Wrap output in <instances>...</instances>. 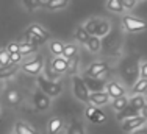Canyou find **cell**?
I'll list each match as a JSON object with an SVG mask.
<instances>
[{"mask_svg": "<svg viewBox=\"0 0 147 134\" xmlns=\"http://www.w3.org/2000/svg\"><path fill=\"white\" fill-rule=\"evenodd\" d=\"M36 81H38V86H39V90H41V92H44L45 95H49L50 98L58 97V95L63 92L61 83L50 81V80H47V78H45V76H42V75H38V76H36Z\"/></svg>", "mask_w": 147, "mask_h": 134, "instance_id": "1", "label": "cell"}, {"mask_svg": "<svg viewBox=\"0 0 147 134\" xmlns=\"http://www.w3.org/2000/svg\"><path fill=\"white\" fill-rule=\"evenodd\" d=\"M72 90H74V95L78 98L80 101L83 103H89V90L85 84V80L78 75H74L72 76Z\"/></svg>", "mask_w": 147, "mask_h": 134, "instance_id": "2", "label": "cell"}, {"mask_svg": "<svg viewBox=\"0 0 147 134\" xmlns=\"http://www.w3.org/2000/svg\"><path fill=\"white\" fill-rule=\"evenodd\" d=\"M122 27L130 33H139V31H144L147 28V22L144 19H139V17L124 16L122 17Z\"/></svg>", "mask_w": 147, "mask_h": 134, "instance_id": "3", "label": "cell"}, {"mask_svg": "<svg viewBox=\"0 0 147 134\" xmlns=\"http://www.w3.org/2000/svg\"><path fill=\"white\" fill-rule=\"evenodd\" d=\"M42 69H44V58L41 55H38L36 58H33L31 61L20 66V70H22V72L28 73V75H34V76L39 75V73L42 72Z\"/></svg>", "mask_w": 147, "mask_h": 134, "instance_id": "4", "label": "cell"}, {"mask_svg": "<svg viewBox=\"0 0 147 134\" xmlns=\"http://www.w3.org/2000/svg\"><path fill=\"white\" fill-rule=\"evenodd\" d=\"M110 70V66L103 61H97V62H92L88 69L85 70V76H89V78H102L108 73Z\"/></svg>", "mask_w": 147, "mask_h": 134, "instance_id": "5", "label": "cell"}, {"mask_svg": "<svg viewBox=\"0 0 147 134\" xmlns=\"http://www.w3.org/2000/svg\"><path fill=\"white\" fill-rule=\"evenodd\" d=\"M147 123V120L142 115H138V117H133V119H128V120H125V122H122V131L124 133H133V131H136V129H139V128H142Z\"/></svg>", "mask_w": 147, "mask_h": 134, "instance_id": "6", "label": "cell"}, {"mask_svg": "<svg viewBox=\"0 0 147 134\" xmlns=\"http://www.w3.org/2000/svg\"><path fill=\"white\" fill-rule=\"evenodd\" d=\"M33 105L38 111H47L52 105V100H50L49 95H45L44 92L38 90V92L33 94Z\"/></svg>", "mask_w": 147, "mask_h": 134, "instance_id": "7", "label": "cell"}, {"mask_svg": "<svg viewBox=\"0 0 147 134\" xmlns=\"http://www.w3.org/2000/svg\"><path fill=\"white\" fill-rule=\"evenodd\" d=\"M105 92L110 95L111 100H114V98L124 97L125 95V87H122L117 81H110V83H107V86H105Z\"/></svg>", "mask_w": 147, "mask_h": 134, "instance_id": "8", "label": "cell"}, {"mask_svg": "<svg viewBox=\"0 0 147 134\" xmlns=\"http://www.w3.org/2000/svg\"><path fill=\"white\" fill-rule=\"evenodd\" d=\"M110 95H108L105 90H102V92H92L89 94V103L92 105V106L96 108H100V106H105V105L110 103Z\"/></svg>", "mask_w": 147, "mask_h": 134, "instance_id": "9", "label": "cell"}, {"mask_svg": "<svg viewBox=\"0 0 147 134\" xmlns=\"http://www.w3.org/2000/svg\"><path fill=\"white\" fill-rule=\"evenodd\" d=\"M50 64H52V69L55 70V73H58L59 76L63 73H67V70H69V59L63 58V56H55Z\"/></svg>", "mask_w": 147, "mask_h": 134, "instance_id": "10", "label": "cell"}, {"mask_svg": "<svg viewBox=\"0 0 147 134\" xmlns=\"http://www.w3.org/2000/svg\"><path fill=\"white\" fill-rule=\"evenodd\" d=\"M86 117H88L92 123H102V122L107 120V115H105V112H102L99 108L92 106V105L86 108Z\"/></svg>", "mask_w": 147, "mask_h": 134, "instance_id": "11", "label": "cell"}, {"mask_svg": "<svg viewBox=\"0 0 147 134\" xmlns=\"http://www.w3.org/2000/svg\"><path fill=\"white\" fill-rule=\"evenodd\" d=\"M85 84L86 87H88V90L91 94L92 92H102L105 89V86H107V83H103V81H99V78H89V76H85Z\"/></svg>", "mask_w": 147, "mask_h": 134, "instance_id": "12", "label": "cell"}, {"mask_svg": "<svg viewBox=\"0 0 147 134\" xmlns=\"http://www.w3.org/2000/svg\"><path fill=\"white\" fill-rule=\"evenodd\" d=\"M5 100H6V103H8L9 106H17L22 98H20L19 90L14 89V87H9V89H6V92H5Z\"/></svg>", "mask_w": 147, "mask_h": 134, "instance_id": "13", "label": "cell"}, {"mask_svg": "<svg viewBox=\"0 0 147 134\" xmlns=\"http://www.w3.org/2000/svg\"><path fill=\"white\" fill-rule=\"evenodd\" d=\"M138 115H141V112L139 111H136L133 106H130L128 105L127 108L124 109V111H121V112H117V115H116V119L119 122H125V120H128V119H133V117H138Z\"/></svg>", "mask_w": 147, "mask_h": 134, "instance_id": "14", "label": "cell"}, {"mask_svg": "<svg viewBox=\"0 0 147 134\" xmlns=\"http://www.w3.org/2000/svg\"><path fill=\"white\" fill-rule=\"evenodd\" d=\"M71 0H45L42 8L45 9H50V11H57V9H61V8H66L69 5Z\"/></svg>", "mask_w": 147, "mask_h": 134, "instance_id": "15", "label": "cell"}, {"mask_svg": "<svg viewBox=\"0 0 147 134\" xmlns=\"http://www.w3.org/2000/svg\"><path fill=\"white\" fill-rule=\"evenodd\" d=\"M27 31H28V33H31V34H34L36 38L44 39V41H47L49 38H50V34H49L41 25H38V23H31V25L27 28Z\"/></svg>", "mask_w": 147, "mask_h": 134, "instance_id": "16", "label": "cell"}, {"mask_svg": "<svg viewBox=\"0 0 147 134\" xmlns=\"http://www.w3.org/2000/svg\"><path fill=\"white\" fill-rule=\"evenodd\" d=\"M130 105V98L128 97H119V98H114V100H111V108L114 109L116 112H121V111H124L125 108Z\"/></svg>", "mask_w": 147, "mask_h": 134, "instance_id": "17", "label": "cell"}, {"mask_svg": "<svg viewBox=\"0 0 147 134\" xmlns=\"http://www.w3.org/2000/svg\"><path fill=\"white\" fill-rule=\"evenodd\" d=\"M74 36H75V39L80 42V44H88V41H89V34H88V31L85 30V27L83 25H78L75 28V31H74Z\"/></svg>", "mask_w": 147, "mask_h": 134, "instance_id": "18", "label": "cell"}, {"mask_svg": "<svg viewBox=\"0 0 147 134\" xmlns=\"http://www.w3.org/2000/svg\"><path fill=\"white\" fill-rule=\"evenodd\" d=\"M14 134H36V131L31 128L28 123L19 120V122H16V125H14Z\"/></svg>", "mask_w": 147, "mask_h": 134, "instance_id": "19", "label": "cell"}, {"mask_svg": "<svg viewBox=\"0 0 147 134\" xmlns=\"http://www.w3.org/2000/svg\"><path fill=\"white\" fill-rule=\"evenodd\" d=\"M19 69H20V66H17V64H9L6 67H0V80H5V78L13 76L14 73H17Z\"/></svg>", "mask_w": 147, "mask_h": 134, "instance_id": "20", "label": "cell"}, {"mask_svg": "<svg viewBox=\"0 0 147 134\" xmlns=\"http://www.w3.org/2000/svg\"><path fill=\"white\" fill-rule=\"evenodd\" d=\"M130 106H133L136 111L141 112L146 108V98L144 95H131L130 97Z\"/></svg>", "mask_w": 147, "mask_h": 134, "instance_id": "21", "label": "cell"}, {"mask_svg": "<svg viewBox=\"0 0 147 134\" xmlns=\"http://www.w3.org/2000/svg\"><path fill=\"white\" fill-rule=\"evenodd\" d=\"M66 134H86V131H85L83 123L80 120H77V119H74V120L71 122V125H69L67 133Z\"/></svg>", "mask_w": 147, "mask_h": 134, "instance_id": "22", "label": "cell"}, {"mask_svg": "<svg viewBox=\"0 0 147 134\" xmlns=\"http://www.w3.org/2000/svg\"><path fill=\"white\" fill-rule=\"evenodd\" d=\"M131 92H133V95H144L147 92V80H144V78L136 80V83L131 87Z\"/></svg>", "mask_w": 147, "mask_h": 134, "instance_id": "23", "label": "cell"}, {"mask_svg": "<svg viewBox=\"0 0 147 134\" xmlns=\"http://www.w3.org/2000/svg\"><path fill=\"white\" fill-rule=\"evenodd\" d=\"M63 126V120L59 117H53L49 120V126H47V131L49 134H57Z\"/></svg>", "mask_w": 147, "mask_h": 134, "instance_id": "24", "label": "cell"}, {"mask_svg": "<svg viewBox=\"0 0 147 134\" xmlns=\"http://www.w3.org/2000/svg\"><path fill=\"white\" fill-rule=\"evenodd\" d=\"M22 5L25 6L27 11L33 13V11H36L38 8H42L44 2L42 0H22Z\"/></svg>", "mask_w": 147, "mask_h": 134, "instance_id": "25", "label": "cell"}, {"mask_svg": "<svg viewBox=\"0 0 147 134\" xmlns=\"http://www.w3.org/2000/svg\"><path fill=\"white\" fill-rule=\"evenodd\" d=\"M86 47H88V50L91 53H97V52L100 50V47H102V42H100V38L97 36H91L88 44H86Z\"/></svg>", "mask_w": 147, "mask_h": 134, "instance_id": "26", "label": "cell"}, {"mask_svg": "<svg viewBox=\"0 0 147 134\" xmlns=\"http://www.w3.org/2000/svg\"><path fill=\"white\" fill-rule=\"evenodd\" d=\"M107 9L111 13H124V6H122L121 0H107Z\"/></svg>", "mask_w": 147, "mask_h": 134, "instance_id": "27", "label": "cell"}, {"mask_svg": "<svg viewBox=\"0 0 147 134\" xmlns=\"http://www.w3.org/2000/svg\"><path fill=\"white\" fill-rule=\"evenodd\" d=\"M99 22H100V19H89L88 22L85 23V30L88 31V34L89 36H96V31H97V27H99Z\"/></svg>", "mask_w": 147, "mask_h": 134, "instance_id": "28", "label": "cell"}, {"mask_svg": "<svg viewBox=\"0 0 147 134\" xmlns=\"http://www.w3.org/2000/svg\"><path fill=\"white\" fill-rule=\"evenodd\" d=\"M36 52V45L30 44V42H22L19 44V53L22 56H27V55H31Z\"/></svg>", "mask_w": 147, "mask_h": 134, "instance_id": "29", "label": "cell"}, {"mask_svg": "<svg viewBox=\"0 0 147 134\" xmlns=\"http://www.w3.org/2000/svg\"><path fill=\"white\" fill-rule=\"evenodd\" d=\"M50 52L53 53L55 56H63V50H64V44L61 41H52L50 45H49Z\"/></svg>", "mask_w": 147, "mask_h": 134, "instance_id": "30", "label": "cell"}, {"mask_svg": "<svg viewBox=\"0 0 147 134\" xmlns=\"http://www.w3.org/2000/svg\"><path fill=\"white\" fill-rule=\"evenodd\" d=\"M77 56V45L74 44H66L64 45V50H63V58L66 59H72Z\"/></svg>", "mask_w": 147, "mask_h": 134, "instance_id": "31", "label": "cell"}, {"mask_svg": "<svg viewBox=\"0 0 147 134\" xmlns=\"http://www.w3.org/2000/svg\"><path fill=\"white\" fill-rule=\"evenodd\" d=\"M110 33V23L107 20H100L99 22V27H97V31H96V36L97 38H103Z\"/></svg>", "mask_w": 147, "mask_h": 134, "instance_id": "32", "label": "cell"}, {"mask_svg": "<svg viewBox=\"0 0 147 134\" xmlns=\"http://www.w3.org/2000/svg\"><path fill=\"white\" fill-rule=\"evenodd\" d=\"M9 64H11V61H9V53L5 48H0V67H6Z\"/></svg>", "mask_w": 147, "mask_h": 134, "instance_id": "33", "label": "cell"}, {"mask_svg": "<svg viewBox=\"0 0 147 134\" xmlns=\"http://www.w3.org/2000/svg\"><path fill=\"white\" fill-rule=\"evenodd\" d=\"M45 75H47L45 78L50 80V81H55L59 76L58 73H55V70L52 69V64H49V62H47V66H45Z\"/></svg>", "mask_w": 147, "mask_h": 134, "instance_id": "34", "label": "cell"}, {"mask_svg": "<svg viewBox=\"0 0 147 134\" xmlns=\"http://www.w3.org/2000/svg\"><path fill=\"white\" fill-rule=\"evenodd\" d=\"M5 50L8 52L9 55L11 53H19V42H9V44L5 47Z\"/></svg>", "mask_w": 147, "mask_h": 134, "instance_id": "35", "label": "cell"}, {"mask_svg": "<svg viewBox=\"0 0 147 134\" xmlns=\"http://www.w3.org/2000/svg\"><path fill=\"white\" fill-rule=\"evenodd\" d=\"M124 9H133L136 6V0H121Z\"/></svg>", "mask_w": 147, "mask_h": 134, "instance_id": "36", "label": "cell"}, {"mask_svg": "<svg viewBox=\"0 0 147 134\" xmlns=\"http://www.w3.org/2000/svg\"><path fill=\"white\" fill-rule=\"evenodd\" d=\"M22 58H24V56L20 53H11V55H9V61H11V64H17V66H19V62L22 61Z\"/></svg>", "mask_w": 147, "mask_h": 134, "instance_id": "37", "label": "cell"}, {"mask_svg": "<svg viewBox=\"0 0 147 134\" xmlns=\"http://www.w3.org/2000/svg\"><path fill=\"white\" fill-rule=\"evenodd\" d=\"M139 75H141V78L147 80V61L142 62L141 67H139Z\"/></svg>", "mask_w": 147, "mask_h": 134, "instance_id": "38", "label": "cell"}, {"mask_svg": "<svg viewBox=\"0 0 147 134\" xmlns=\"http://www.w3.org/2000/svg\"><path fill=\"white\" fill-rule=\"evenodd\" d=\"M130 134H147V126H142V128L136 129V131H133Z\"/></svg>", "mask_w": 147, "mask_h": 134, "instance_id": "39", "label": "cell"}, {"mask_svg": "<svg viewBox=\"0 0 147 134\" xmlns=\"http://www.w3.org/2000/svg\"><path fill=\"white\" fill-rule=\"evenodd\" d=\"M141 115H142V117H144L146 120H147V106H146V108H144V109H142V111H141Z\"/></svg>", "mask_w": 147, "mask_h": 134, "instance_id": "40", "label": "cell"}, {"mask_svg": "<svg viewBox=\"0 0 147 134\" xmlns=\"http://www.w3.org/2000/svg\"><path fill=\"white\" fill-rule=\"evenodd\" d=\"M144 98H146V106H147V94L144 95Z\"/></svg>", "mask_w": 147, "mask_h": 134, "instance_id": "41", "label": "cell"}, {"mask_svg": "<svg viewBox=\"0 0 147 134\" xmlns=\"http://www.w3.org/2000/svg\"><path fill=\"white\" fill-rule=\"evenodd\" d=\"M0 119H2V112H0Z\"/></svg>", "mask_w": 147, "mask_h": 134, "instance_id": "42", "label": "cell"}, {"mask_svg": "<svg viewBox=\"0 0 147 134\" xmlns=\"http://www.w3.org/2000/svg\"><path fill=\"white\" fill-rule=\"evenodd\" d=\"M136 2H139V0H136Z\"/></svg>", "mask_w": 147, "mask_h": 134, "instance_id": "43", "label": "cell"}, {"mask_svg": "<svg viewBox=\"0 0 147 134\" xmlns=\"http://www.w3.org/2000/svg\"><path fill=\"white\" fill-rule=\"evenodd\" d=\"M146 94H147V92H146Z\"/></svg>", "mask_w": 147, "mask_h": 134, "instance_id": "44", "label": "cell"}]
</instances>
